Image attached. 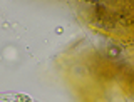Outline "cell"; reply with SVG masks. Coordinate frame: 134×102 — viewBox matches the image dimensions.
I'll use <instances>...</instances> for the list:
<instances>
[{
  "label": "cell",
  "instance_id": "obj_1",
  "mask_svg": "<svg viewBox=\"0 0 134 102\" xmlns=\"http://www.w3.org/2000/svg\"><path fill=\"white\" fill-rule=\"evenodd\" d=\"M0 102H34L30 95L20 94V92H0Z\"/></svg>",
  "mask_w": 134,
  "mask_h": 102
}]
</instances>
